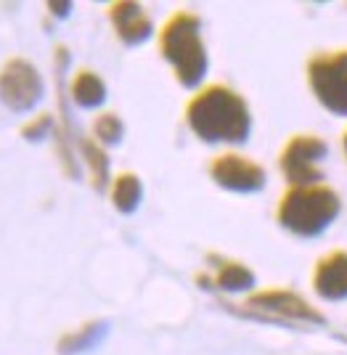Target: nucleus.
<instances>
[{"mask_svg":"<svg viewBox=\"0 0 347 355\" xmlns=\"http://www.w3.org/2000/svg\"><path fill=\"white\" fill-rule=\"evenodd\" d=\"M186 125L202 144H223L242 146L252 135V112L242 93L228 88L223 83H212L188 98L186 104Z\"/></svg>","mask_w":347,"mask_h":355,"instance_id":"f257e3e1","label":"nucleus"},{"mask_svg":"<svg viewBox=\"0 0 347 355\" xmlns=\"http://www.w3.org/2000/svg\"><path fill=\"white\" fill-rule=\"evenodd\" d=\"M159 56L170 64L178 85L199 90L210 72V53L202 37V19L194 11H175L167 19L157 37Z\"/></svg>","mask_w":347,"mask_h":355,"instance_id":"f03ea898","label":"nucleus"},{"mask_svg":"<svg viewBox=\"0 0 347 355\" xmlns=\"http://www.w3.org/2000/svg\"><path fill=\"white\" fill-rule=\"evenodd\" d=\"M339 212L342 199L332 186H289L276 205V220L292 236L318 239L337 223Z\"/></svg>","mask_w":347,"mask_h":355,"instance_id":"7ed1b4c3","label":"nucleus"},{"mask_svg":"<svg viewBox=\"0 0 347 355\" xmlns=\"http://www.w3.org/2000/svg\"><path fill=\"white\" fill-rule=\"evenodd\" d=\"M223 305L244 318H255V321H265V324L326 326V315L318 311L316 305H310L302 295L284 289V286L255 289L252 295H247L242 308H236L233 302H223Z\"/></svg>","mask_w":347,"mask_h":355,"instance_id":"20e7f679","label":"nucleus"},{"mask_svg":"<svg viewBox=\"0 0 347 355\" xmlns=\"http://www.w3.org/2000/svg\"><path fill=\"white\" fill-rule=\"evenodd\" d=\"M305 80L329 114L347 119V48L313 53L305 64Z\"/></svg>","mask_w":347,"mask_h":355,"instance_id":"39448f33","label":"nucleus"},{"mask_svg":"<svg viewBox=\"0 0 347 355\" xmlns=\"http://www.w3.org/2000/svg\"><path fill=\"white\" fill-rule=\"evenodd\" d=\"M329 157V144L316 133H294L278 151V170L289 186L323 183L321 164Z\"/></svg>","mask_w":347,"mask_h":355,"instance_id":"423d86ee","label":"nucleus"},{"mask_svg":"<svg viewBox=\"0 0 347 355\" xmlns=\"http://www.w3.org/2000/svg\"><path fill=\"white\" fill-rule=\"evenodd\" d=\"M46 96V80L32 61L8 59L0 67V104L11 114H30Z\"/></svg>","mask_w":347,"mask_h":355,"instance_id":"0eeeda50","label":"nucleus"},{"mask_svg":"<svg viewBox=\"0 0 347 355\" xmlns=\"http://www.w3.org/2000/svg\"><path fill=\"white\" fill-rule=\"evenodd\" d=\"M210 178L215 186L231 193H260L268 183L265 167L239 151L217 154L210 162Z\"/></svg>","mask_w":347,"mask_h":355,"instance_id":"6e6552de","label":"nucleus"},{"mask_svg":"<svg viewBox=\"0 0 347 355\" xmlns=\"http://www.w3.org/2000/svg\"><path fill=\"white\" fill-rule=\"evenodd\" d=\"M109 21L114 27V35L120 37L122 45L136 48L143 45L154 35V21L143 11V6L136 0H117L109 6Z\"/></svg>","mask_w":347,"mask_h":355,"instance_id":"1a4fd4ad","label":"nucleus"},{"mask_svg":"<svg viewBox=\"0 0 347 355\" xmlns=\"http://www.w3.org/2000/svg\"><path fill=\"white\" fill-rule=\"evenodd\" d=\"M310 284L323 302H347V252L332 250L318 257Z\"/></svg>","mask_w":347,"mask_h":355,"instance_id":"9d476101","label":"nucleus"},{"mask_svg":"<svg viewBox=\"0 0 347 355\" xmlns=\"http://www.w3.org/2000/svg\"><path fill=\"white\" fill-rule=\"evenodd\" d=\"M215 266V276H212V289L223 292V295H252L255 292L257 276L252 268H247L239 260H228V257H217L210 254L207 257Z\"/></svg>","mask_w":347,"mask_h":355,"instance_id":"9b49d317","label":"nucleus"},{"mask_svg":"<svg viewBox=\"0 0 347 355\" xmlns=\"http://www.w3.org/2000/svg\"><path fill=\"white\" fill-rule=\"evenodd\" d=\"M66 93H69V101L77 109H85V112L101 109L109 98V88H106L104 77L96 74L93 69H77L69 80V85H66Z\"/></svg>","mask_w":347,"mask_h":355,"instance_id":"f8f14e48","label":"nucleus"},{"mask_svg":"<svg viewBox=\"0 0 347 355\" xmlns=\"http://www.w3.org/2000/svg\"><path fill=\"white\" fill-rule=\"evenodd\" d=\"M77 148H80V159L88 167V175H91V186L96 191H109L112 186V164H109V154L106 148L93 141L88 135L77 138Z\"/></svg>","mask_w":347,"mask_h":355,"instance_id":"ddd939ff","label":"nucleus"},{"mask_svg":"<svg viewBox=\"0 0 347 355\" xmlns=\"http://www.w3.org/2000/svg\"><path fill=\"white\" fill-rule=\"evenodd\" d=\"M109 199H112V207L120 215H133L143 202V180L130 170L117 173L109 186Z\"/></svg>","mask_w":347,"mask_h":355,"instance_id":"4468645a","label":"nucleus"},{"mask_svg":"<svg viewBox=\"0 0 347 355\" xmlns=\"http://www.w3.org/2000/svg\"><path fill=\"white\" fill-rule=\"evenodd\" d=\"M106 331H109L106 321H88L75 331H66L59 340L56 350H59V355H82L93 347H98V342L106 337Z\"/></svg>","mask_w":347,"mask_h":355,"instance_id":"2eb2a0df","label":"nucleus"},{"mask_svg":"<svg viewBox=\"0 0 347 355\" xmlns=\"http://www.w3.org/2000/svg\"><path fill=\"white\" fill-rule=\"evenodd\" d=\"M125 138V122L114 112H101L93 119V141H98L101 146H120Z\"/></svg>","mask_w":347,"mask_h":355,"instance_id":"dca6fc26","label":"nucleus"},{"mask_svg":"<svg viewBox=\"0 0 347 355\" xmlns=\"http://www.w3.org/2000/svg\"><path fill=\"white\" fill-rule=\"evenodd\" d=\"M56 128H59L56 117L48 114V112H40V114H35V117L21 125V138L30 141V144H40V141H46V138L56 133Z\"/></svg>","mask_w":347,"mask_h":355,"instance_id":"f3484780","label":"nucleus"},{"mask_svg":"<svg viewBox=\"0 0 347 355\" xmlns=\"http://www.w3.org/2000/svg\"><path fill=\"white\" fill-rule=\"evenodd\" d=\"M72 8H75V3H69V0H51L48 3V14L56 16V19H66L72 14Z\"/></svg>","mask_w":347,"mask_h":355,"instance_id":"a211bd4d","label":"nucleus"},{"mask_svg":"<svg viewBox=\"0 0 347 355\" xmlns=\"http://www.w3.org/2000/svg\"><path fill=\"white\" fill-rule=\"evenodd\" d=\"M342 154H345V162H347V128L345 133H342Z\"/></svg>","mask_w":347,"mask_h":355,"instance_id":"6ab92c4d","label":"nucleus"}]
</instances>
